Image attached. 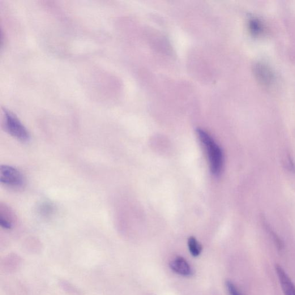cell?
<instances>
[{
	"label": "cell",
	"mask_w": 295,
	"mask_h": 295,
	"mask_svg": "<svg viewBox=\"0 0 295 295\" xmlns=\"http://www.w3.org/2000/svg\"><path fill=\"white\" fill-rule=\"evenodd\" d=\"M276 270L285 295H295V285L283 268L277 265Z\"/></svg>",
	"instance_id": "cell-4"
},
{
	"label": "cell",
	"mask_w": 295,
	"mask_h": 295,
	"mask_svg": "<svg viewBox=\"0 0 295 295\" xmlns=\"http://www.w3.org/2000/svg\"><path fill=\"white\" fill-rule=\"evenodd\" d=\"M248 27L252 35L259 36L265 31V25L258 17L251 16L248 21Z\"/></svg>",
	"instance_id": "cell-7"
},
{
	"label": "cell",
	"mask_w": 295,
	"mask_h": 295,
	"mask_svg": "<svg viewBox=\"0 0 295 295\" xmlns=\"http://www.w3.org/2000/svg\"><path fill=\"white\" fill-rule=\"evenodd\" d=\"M0 182L3 185L15 189L23 187L25 182L23 174L18 169L8 165L0 167Z\"/></svg>",
	"instance_id": "cell-3"
},
{
	"label": "cell",
	"mask_w": 295,
	"mask_h": 295,
	"mask_svg": "<svg viewBox=\"0 0 295 295\" xmlns=\"http://www.w3.org/2000/svg\"><path fill=\"white\" fill-rule=\"evenodd\" d=\"M4 126L12 137L21 142H28L30 138L27 128L9 110L4 109Z\"/></svg>",
	"instance_id": "cell-2"
},
{
	"label": "cell",
	"mask_w": 295,
	"mask_h": 295,
	"mask_svg": "<svg viewBox=\"0 0 295 295\" xmlns=\"http://www.w3.org/2000/svg\"><path fill=\"white\" fill-rule=\"evenodd\" d=\"M226 287L227 288L230 295H242L232 281H227L226 282Z\"/></svg>",
	"instance_id": "cell-10"
},
{
	"label": "cell",
	"mask_w": 295,
	"mask_h": 295,
	"mask_svg": "<svg viewBox=\"0 0 295 295\" xmlns=\"http://www.w3.org/2000/svg\"><path fill=\"white\" fill-rule=\"evenodd\" d=\"M198 138L207 152L211 173L216 176L219 175L223 169V151L207 132L202 129L196 130Z\"/></svg>",
	"instance_id": "cell-1"
},
{
	"label": "cell",
	"mask_w": 295,
	"mask_h": 295,
	"mask_svg": "<svg viewBox=\"0 0 295 295\" xmlns=\"http://www.w3.org/2000/svg\"><path fill=\"white\" fill-rule=\"evenodd\" d=\"M188 246L191 254L194 256H198L202 253V247L194 237L188 239Z\"/></svg>",
	"instance_id": "cell-9"
},
{
	"label": "cell",
	"mask_w": 295,
	"mask_h": 295,
	"mask_svg": "<svg viewBox=\"0 0 295 295\" xmlns=\"http://www.w3.org/2000/svg\"><path fill=\"white\" fill-rule=\"evenodd\" d=\"M254 71L260 82L267 85L273 82L274 74L267 64L263 62L256 63L254 67Z\"/></svg>",
	"instance_id": "cell-5"
},
{
	"label": "cell",
	"mask_w": 295,
	"mask_h": 295,
	"mask_svg": "<svg viewBox=\"0 0 295 295\" xmlns=\"http://www.w3.org/2000/svg\"><path fill=\"white\" fill-rule=\"evenodd\" d=\"M61 286L63 288V289L65 290L66 291L69 292V293L73 294H80L78 289L75 288L74 286L71 285L70 284L66 283V282H62V283H61Z\"/></svg>",
	"instance_id": "cell-11"
},
{
	"label": "cell",
	"mask_w": 295,
	"mask_h": 295,
	"mask_svg": "<svg viewBox=\"0 0 295 295\" xmlns=\"http://www.w3.org/2000/svg\"><path fill=\"white\" fill-rule=\"evenodd\" d=\"M170 266L172 270L177 274L183 276L192 275V269L189 263L181 256H177L170 262Z\"/></svg>",
	"instance_id": "cell-6"
},
{
	"label": "cell",
	"mask_w": 295,
	"mask_h": 295,
	"mask_svg": "<svg viewBox=\"0 0 295 295\" xmlns=\"http://www.w3.org/2000/svg\"><path fill=\"white\" fill-rule=\"evenodd\" d=\"M12 214L10 210L5 207V209L1 207L0 209V225L4 229L10 230L14 225Z\"/></svg>",
	"instance_id": "cell-8"
}]
</instances>
